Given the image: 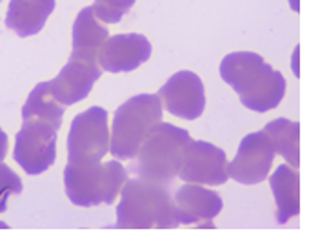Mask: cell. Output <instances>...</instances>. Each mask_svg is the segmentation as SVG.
I'll use <instances>...</instances> for the list:
<instances>
[{
    "instance_id": "30bf717a",
    "label": "cell",
    "mask_w": 309,
    "mask_h": 231,
    "mask_svg": "<svg viewBox=\"0 0 309 231\" xmlns=\"http://www.w3.org/2000/svg\"><path fill=\"white\" fill-rule=\"evenodd\" d=\"M160 98L171 115L194 120L206 108L204 84L193 71H178L160 90Z\"/></svg>"
},
{
    "instance_id": "2e32d148",
    "label": "cell",
    "mask_w": 309,
    "mask_h": 231,
    "mask_svg": "<svg viewBox=\"0 0 309 231\" xmlns=\"http://www.w3.org/2000/svg\"><path fill=\"white\" fill-rule=\"evenodd\" d=\"M266 133L273 142L276 151L291 160L296 166L298 162V151H296V142H298V124H290L286 120H276L266 128Z\"/></svg>"
},
{
    "instance_id": "8fae6325",
    "label": "cell",
    "mask_w": 309,
    "mask_h": 231,
    "mask_svg": "<svg viewBox=\"0 0 309 231\" xmlns=\"http://www.w3.org/2000/svg\"><path fill=\"white\" fill-rule=\"evenodd\" d=\"M273 153V142L268 133L248 135L240 144L234 160L230 164V176L244 184L260 182L270 171Z\"/></svg>"
},
{
    "instance_id": "d6986e66",
    "label": "cell",
    "mask_w": 309,
    "mask_h": 231,
    "mask_svg": "<svg viewBox=\"0 0 309 231\" xmlns=\"http://www.w3.org/2000/svg\"><path fill=\"white\" fill-rule=\"evenodd\" d=\"M6 151H8V135H6L4 131L0 130V162L4 160Z\"/></svg>"
},
{
    "instance_id": "277c9868",
    "label": "cell",
    "mask_w": 309,
    "mask_h": 231,
    "mask_svg": "<svg viewBox=\"0 0 309 231\" xmlns=\"http://www.w3.org/2000/svg\"><path fill=\"white\" fill-rule=\"evenodd\" d=\"M128 180L124 166L116 160L102 164L100 160L68 162L64 170V186L70 200L76 206L111 204Z\"/></svg>"
},
{
    "instance_id": "ba28073f",
    "label": "cell",
    "mask_w": 309,
    "mask_h": 231,
    "mask_svg": "<svg viewBox=\"0 0 309 231\" xmlns=\"http://www.w3.org/2000/svg\"><path fill=\"white\" fill-rule=\"evenodd\" d=\"M110 144L108 111L98 106L90 108L71 122L68 136V162L102 160V156L110 151Z\"/></svg>"
},
{
    "instance_id": "6da1fadb",
    "label": "cell",
    "mask_w": 309,
    "mask_h": 231,
    "mask_svg": "<svg viewBox=\"0 0 309 231\" xmlns=\"http://www.w3.org/2000/svg\"><path fill=\"white\" fill-rule=\"evenodd\" d=\"M64 106L48 93L44 82L31 91L22 108V128L16 133L13 156L20 168L38 175L56 158V131L62 124Z\"/></svg>"
},
{
    "instance_id": "5bb4252c",
    "label": "cell",
    "mask_w": 309,
    "mask_h": 231,
    "mask_svg": "<svg viewBox=\"0 0 309 231\" xmlns=\"http://www.w3.org/2000/svg\"><path fill=\"white\" fill-rule=\"evenodd\" d=\"M55 10V0H11L6 26L20 36H31L44 28Z\"/></svg>"
},
{
    "instance_id": "9a60e30c",
    "label": "cell",
    "mask_w": 309,
    "mask_h": 231,
    "mask_svg": "<svg viewBox=\"0 0 309 231\" xmlns=\"http://www.w3.org/2000/svg\"><path fill=\"white\" fill-rule=\"evenodd\" d=\"M271 186L278 202V218L284 222L298 211V176L290 168L280 166L271 176Z\"/></svg>"
},
{
    "instance_id": "5b68a950",
    "label": "cell",
    "mask_w": 309,
    "mask_h": 231,
    "mask_svg": "<svg viewBox=\"0 0 309 231\" xmlns=\"http://www.w3.org/2000/svg\"><path fill=\"white\" fill-rule=\"evenodd\" d=\"M193 142L190 133L168 122H160L140 148L136 173L140 178L168 184L180 173L188 148Z\"/></svg>"
},
{
    "instance_id": "7a4b0ae2",
    "label": "cell",
    "mask_w": 309,
    "mask_h": 231,
    "mask_svg": "<svg viewBox=\"0 0 309 231\" xmlns=\"http://www.w3.org/2000/svg\"><path fill=\"white\" fill-rule=\"evenodd\" d=\"M220 75L250 110H271L284 95V78L254 53L228 55L220 64Z\"/></svg>"
},
{
    "instance_id": "ac0fdd59",
    "label": "cell",
    "mask_w": 309,
    "mask_h": 231,
    "mask_svg": "<svg viewBox=\"0 0 309 231\" xmlns=\"http://www.w3.org/2000/svg\"><path fill=\"white\" fill-rule=\"evenodd\" d=\"M22 191V180L10 166L0 162V213L8 208V196Z\"/></svg>"
},
{
    "instance_id": "52a82bcc",
    "label": "cell",
    "mask_w": 309,
    "mask_h": 231,
    "mask_svg": "<svg viewBox=\"0 0 309 231\" xmlns=\"http://www.w3.org/2000/svg\"><path fill=\"white\" fill-rule=\"evenodd\" d=\"M100 50L91 46L73 44L70 62L58 75L50 82H44L46 90L58 104L71 106L90 95L91 88L102 73L98 64Z\"/></svg>"
},
{
    "instance_id": "4fadbf2b",
    "label": "cell",
    "mask_w": 309,
    "mask_h": 231,
    "mask_svg": "<svg viewBox=\"0 0 309 231\" xmlns=\"http://www.w3.org/2000/svg\"><path fill=\"white\" fill-rule=\"evenodd\" d=\"M174 204H176L182 224L211 220L222 210V198L218 196V193L206 190L198 184H191V182L174 193Z\"/></svg>"
},
{
    "instance_id": "8992f818",
    "label": "cell",
    "mask_w": 309,
    "mask_h": 231,
    "mask_svg": "<svg viewBox=\"0 0 309 231\" xmlns=\"http://www.w3.org/2000/svg\"><path fill=\"white\" fill-rule=\"evenodd\" d=\"M162 122L160 95H136L120 106L113 118L110 151L115 158H135L140 148Z\"/></svg>"
},
{
    "instance_id": "3957f363",
    "label": "cell",
    "mask_w": 309,
    "mask_h": 231,
    "mask_svg": "<svg viewBox=\"0 0 309 231\" xmlns=\"http://www.w3.org/2000/svg\"><path fill=\"white\" fill-rule=\"evenodd\" d=\"M178 224V210L166 184L135 178L122 186L116 208L118 228H174Z\"/></svg>"
},
{
    "instance_id": "e0dca14e",
    "label": "cell",
    "mask_w": 309,
    "mask_h": 231,
    "mask_svg": "<svg viewBox=\"0 0 309 231\" xmlns=\"http://www.w3.org/2000/svg\"><path fill=\"white\" fill-rule=\"evenodd\" d=\"M133 4H135V0H95V4L91 8L98 20L115 24L131 10Z\"/></svg>"
},
{
    "instance_id": "7c38bea8",
    "label": "cell",
    "mask_w": 309,
    "mask_h": 231,
    "mask_svg": "<svg viewBox=\"0 0 309 231\" xmlns=\"http://www.w3.org/2000/svg\"><path fill=\"white\" fill-rule=\"evenodd\" d=\"M151 55V44L144 35L128 33V35L108 36L98 55L102 70L111 73L133 71L144 64Z\"/></svg>"
},
{
    "instance_id": "9c48e42d",
    "label": "cell",
    "mask_w": 309,
    "mask_h": 231,
    "mask_svg": "<svg viewBox=\"0 0 309 231\" xmlns=\"http://www.w3.org/2000/svg\"><path fill=\"white\" fill-rule=\"evenodd\" d=\"M178 176L191 184H224L230 176L226 153L210 142L193 140L188 148Z\"/></svg>"
}]
</instances>
